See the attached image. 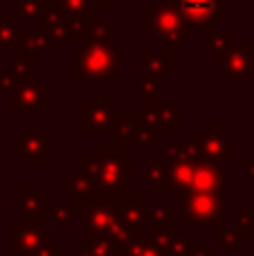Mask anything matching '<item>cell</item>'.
<instances>
[{"instance_id": "cell-1", "label": "cell", "mask_w": 254, "mask_h": 256, "mask_svg": "<svg viewBox=\"0 0 254 256\" xmlns=\"http://www.w3.org/2000/svg\"><path fill=\"white\" fill-rule=\"evenodd\" d=\"M79 162L90 176L97 194L108 198L130 194V155L122 148L120 142H106L99 153H84Z\"/></svg>"}, {"instance_id": "cell-2", "label": "cell", "mask_w": 254, "mask_h": 256, "mask_svg": "<svg viewBox=\"0 0 254 256\" xmlns=\"http://www.w3.org/2000/svg\"><path fill=\"white\" fill-rule=\"evenodd\" d=\"M122 52L124 45L115 38L84 40L70 54V79L74 84H106L120 70Z\"/></svg>"}, {"instance_id": "cell-3", "label": "cell", "mask_w": 254, "mask_h": 256, "mask_svg": "<svg viewBox=\"0 0 254 256\" xmlns=\"http://www.w3.org/2000/svg\"><path fill=\"white\" fill-rule=\"evenodd\" d=\"M70 204L76 216L84 218V227L92 234L104 236V238L112 240L117 245H124L126 240L133 238L128 227L122 220L117 202H112V198H108V196L94 191V194L72 198Z\"/></svg>"}, {"instance_id": "cell-4", "label": "cell", "mask_w": 254, "mask_h": 256, "mask_svg": "<svg viewBox=\"0 0 254 256\" xmlns=\"http://www.w3.org/2000/svg\"><path fill=\"white\" fill-rule=\"evenodd\" d=\"M144 32H151L162 43L164 52H180L187 43L196 38V30L184 22L174 2H156L142 14Z\"/></svg>"}, {"instance_id": "cell-5", "label": "cell", "mask_w": 254, "mask_h": 256, "mask_svg": "<svg viewBox=\"0 0 254 256\" xmlns=\"http://www.w3.org/2000/svg\"><path fill=\"white\" fill-rule=\"evenodd\" d=\"M182 146L194 160H207L218 166L234 162V135L225 132L223 124L207 122L202 132H187L182 137Z\"/></svg>"}, {"instance_id": "cell-6", "label": "cell", "mask_w": 254, "mask_h": 256, "mask_svg": "<svg viewBox=\"0 0 254 256\" xmlns=\"http://www.w3.org/2000/svg\"><path fill=\"white\" fill-rule=\"evenodd\" d=\"M50 148H52V137L40 130V126L34 122H25L18 126L16 132L9 135V150L22 164H48Z\"/></svg>"}, {"instance_id": "cell-7", "label": "cell", "mask_w": 254, "mask_h": 256, "mask_svg": "<svg viewBox=\"0 0 254 256\" xmlns=\"http://www.w3.org/2000/svg\"><path fill=\"white\" fill-rule=\"evenodd\" d=\"M50 97H52V86L40 79V74L36 70H32L9 92V110L12 112H50Z\"/></svg>"}, {"instance_id": "cell-8", "label": "cell", "mask_w": 254, "mask_h": 256, "mask_svg": "<svg viewBox=\"0 0 254 256\" xmlns=\"http://www.w3.org/2000/svg\"><path fill=\"white\" fill-rule=\"evenodd\" d=\"M124 110L120 102L112 99L108 92H97L92 99L81 104V132L94 135V132H110L117 115Z\"/></svg>"}, {"instance_id": "cell-9", "label": "cell", "mask_w": 254, "mask_h": 256, "mask_svg": "<svg viewBox=\"0 0 254 256\" xmlns=\"http://www.w3.org/2000/svg\"><path fill=\"white\" fill-rule=\"evenodd\" d=\"M254 63V40H234L228 45L225 52L214 56V68L216 72L223 74L225 84H236L243 81L248 70Z\"/></svg>"}, {"instance_id": "cell-10", "label": "cell", "mask_w": 254, "mask_h": 256, "mask_svg": "<svg viewBox=\"0 0 254 256\" xmlns=\"http://www.w3.org/2000/svg\"><path fill=\"white\" fill-rule=\"evenodd\" d=\"M225 200L223 194H202V191H189L184 196L182 222L189 227L194 225H214L223 218Z\"/></svg>"}, {"instance_id": "cell-11", "label": "cell", "mask_w": 254, "mask_h": 256, "mask_svg": "<svg viewBox=\"0 0 254 256\" xmlns=\"http://www.w3.org/2000/svg\"><path fill=\"white\" fill-rule=\"evenodd\" d=\"M189 27L205 30L225 18V0H174Z\"/></svg>"}, {"instance_id": "cell-12", "label": "cell", "mask_w": 254, "mask_h": 256, "mask_svg": "<svg viewBox=\"0 0 254 256\" xmlns=\"http://www.w3.org/2000/svg\"><path fill=\"white\" fill-rule=\"evenodd\" d=\"M50 243V225L40 222H18L9 227V252L25 256Z\"/></svg>"}, {"instance_id": "cell-13", "label": "cell", "mask_w": 254, "mask_h": 256, "mask_svg": "<svg viewBox=\"0 0 254 256\" xmlns=\"http://www.w3.org/2000/svg\"><path fill=\"white\" fill-rule=\"evenodd\" d=\"M140 117L160 140H164V135H169L174 130V126H178L184 120V106L182 104L160 102V104H153V106H144Z\"/></svg>"}, {"instance_id": "cell-14", "label": "cell", "mask_w": 254, "mask_h": 256, "mask_svg": "<svg viewBox=\"0 0 254 256\" xmlns=\"http://www.w3.org/2000/svg\"><path fill=\"white\" fill-rule=\"evenodd\" d=\"M18 196H20L18 202L20 222H38V218H43L52 204V198L38 184H20Z\"/></svg>"}, {"instance_id": "cell-15", "label": "cell", "mask_w": 254, "mask_h": 256, "mask_svg": "<svg viewBox=\"0 0 254 256\" xmlns=\"http://www.w3.org/2000/svg\"><path fill=\"white\" fill-rule=\"evenodd\" d=\"M194 158H182L178 162H169V176L166 182L158 189L156 196H187L192 191L194 180Z\"/></svg>"}, {"instance_id": "cell-16", "label": "cell", "mask_w": 254, "mask_h": 256, "mask_svg": "<svg viewBox=\"0 0 254 256\" xmlns=\"http://www.w3.org/2000/svg\"><path fill=\"white\" fill-rule=\"evenodd\" d=\"M117 209H120V216L124 220V225L128 227L130 236L133 238L144 236V227H146V202L142 200V196L133 194V191L122 196L120 202H117Z\"/></svg>"}, {"instance_id": "cell-17", "label": "cell", "mask_w": 254, "mask_h": 256, "mask_svg": "<svg viewBox=\"0 0 254 256\" xmlns=\"http://www.w3.org/2000/svg\"><path fill=\"white\" fill-rule=\"evenodd\" d=\"M48 52V43H45L43 34L38 30H20L16 45L9 50V58L16 61H25V63H38L43 58V54Z\"/></svg>"}, {"instance_id": "cell-18", "label": "cell", "mask_w": 254, "mask_h": 256, "mask_svg": "<svg viewBox=\"0 0 254 256\" xmlns=\"http://www.w3.org/2000/svg\"><path fill=\"white\" fill-rule=\"evenodd\" d=\"M223 166L207 160H198L194 164V180H192V191H202V194H223L225 186V176L220 171Z\"/></svg>"}, {"instance_id": "cell-19", "label": "cell", "mask_w": 254, "mask_h": 256, "mask_svg": "<svg viewBox=\"0 0 254 256\" xmlns=\"http://www.w3.org/2000/svg\"><path fill=\"white\" fill-rule=\"evenodd\" d=\"M58 189H61V194L68 196V198H79V196L94 194V184H92V180H90V176L86 173V168L81 166V162L72 164L70 171L61 173V178H58Z\"/></svg>"}, {"instance_id": "cell-20", "label": "cell", "mask_w": 254, "mask_h": 256, "mask_svg": "<svg viewBox=\"0 0 254 256\" xmlns=\"http://www.w3.org/2000/svg\"><path fill=\"white\" fill-rule=\"evenodd\" d=\"M38 32L43 34L45 43H48V52H58L61 43L66 40V22H63V14L56 12L52 4H48V12L38 20Z\"/></svg>"}, {"instance_id": "cell-21", "label": "cell", "mask_w": 254, "mask_h": 256, "mask_svg": "<svg viewBox=\"0 0 254 256\" xmlns=\"http://www.w3.org/2000/svg\"><path fill=\"white\" fill-rule=\"evenodd\" d=\"M171 70H174V54L171 52L142 54V79H162Z\"/></svg>"}, {"instance_id": "cell-22", "label": "cell", "mask_w": 254, "mask_h": 256, "mask_svg": "<svg viewBox=\"0 0 254 256\" xmlns=\"http://www.w3.org/2000/svg\"><path fill=\"white\" fill-rule=\"evenodd\" d=\"M234 40H236V34L232 30H218V25H210L202 30V48L207 52H212L214 56L225 52L228 45H232Z\"/></svg>"}, {"instance_id": "cell-23", "label": "cell", "mask_w": 254, "mask_h": 256, "mask_svg": "<svg viewBox=\"0 0 254 256\" xmlns=\"http://www.w3.org/2000/svg\"><path fill=\"white\" fill-rule=\"evenodd\" d=\"M48 0H12L9 12L18 18V20L27 22H38L43 14L48 12Z\"/></svg>"}, {"instance_id": "cell-24", "label": "cell", "mask_w": 254, "mask_h": 256, "mask_svg": "<svg viewBox=\"0 0 254 256\" xmlns=\"http://www.w3.org/2000/svg\"><path fill=\"white\" fill-rule=\"evenodd\" d=\"M166 176H169V162H166V158L162 153H156L153 155V160H151V164H148V166L144 168V173H142L144 184L151 186L153 196H156L158 189L166 182Z\"/></svg>"}, {"instance_id": "cell-25", "label": "cell", "mask_w": 254, "mask_h": 256, "mask_svg": "<svg viewBox=\"0 0 254 256\" xmlns=\"http://www.w3.org/2000/svg\"><path fill=\"white\" fill-rule=\"evenodd\" d=\"M81 245L92 256H120V245L104 238V236H99V234H92V232H88L86 227L81 230Z\"/></svg>"}, {"instance_id": "cell-26", "label": "cell", "mask_w": 254, "mask_h": 256, "mask_svg": "<svg viewBox=\"0 0 254 256\" xmlns=\"http://www.w3.org/2000/svg\"><path fill=\"white\" fill-rule=\"evenodd\" d=\"M138 126H140V112H138V115H133V112H124V110H122L120 115H117L115 124H112L110 135H112V140L120 142V144H128V142L133 140Z\"/></svg>"}, {"instance_id": "cell-27", "label": "cell", "mask_w": 254, "mask_h": 256, "mask_svg": "<svg viewBox=\"0 0 254 256\" xmlns=\"http://www.w3.org/2000/svg\"><path fill=\"white\" fill-rule=\"evenodd\" d=\"M20 36V20L9 9L0 12V50H12Z\"/></svg>"}, {"instance_id": "cell-28", "label": "cell", "mask_w": 254, "mask_h": 256, "mask_svg": "<svg viewBox=\"0 0 254 256\" xmlns=\"http://www.w3.org/2000/svg\"><path fill=\"white\" fill-rule=\"evenodd\" d=\"M128 144H130V153L140 155V153H153V148H156L158 144H162V140L144 124L142 117H140V126H138V130H135L133 140H130Z\"/></svg>"}, {"instance_id": "cell-29", "label": "cell", "mask_w": 254, "mask_h": 256, "mask_svg": "<svg viewBox=\"0 0 254 256\" xmlns=\"http://www.w3.org/2000/svg\"><path fill=\"white\" fill-rule=\"evenodd\" d=\"M214 243L223 250L225 256H232L236 252L238 245H241V234H238L234 227L230 230V227L225 225V220L220 218V220L214 222Z\"/></svg>"}, {"instance_id": "cell-30", "label": "cell", "mask_w": 254, "mask_h": 256, "mask_svg": "<svg viewBox=\"0 0 254 256\" xmlns=\"http://www.w3.org/2000/svg\"><path fill=\"white\" fill-rule=\"evenodd\" d=\"M146 225L151 230H174L169 204H146Z\"/></svg>"}, {"instance_id": "cell-31", "label": "cell", "mask_w": 254, "mask_h": 256, "mask_svg": "<svg viewBox=\"0 0 254 256\" xmlns=\"http://www.w3.org/2000/svg\"><path fill=\"white\" fill-rule=\"evenodd\" d=\"M48 2L66 16L90 18L92 14V0H48Z\"/></svg>"}, {"instance_id": "cell-32", "label": "cell", "mask_w": 254, "mask_h": 256, "mask_svg": "<svg viewBox=\"0 0 254 256\" xmlns=\"http://www.w3.org/2000/svg\"><path fill=\"white\" fill-rule=\"evenodd\" d=\"M160 86H162V79H142V81H135L130 88H133V92L142 94L144 106H153V104L162 102Z\"/></svg>"}, {"instance_id": "cell-33", "label": "cell", "mask_w": 254, "mask_h": 256, "mask_svg": "<svg viewBox=\"0 0 254 256\" xmlns=\"http://www.w3.org/2000/svg\"><path fill=\"white\" fill-rule=\"evenodd\" d=\"M234 230L241 236L254 232V204H236L234 207Z\"/></svg>"}, {"instance_id": "cell-34", "label": "cell", "mask_w": 254, "mask_h": 256, "mask_svg": "<svg viewBox=\"0 0 254 256\" xmlns=\"http://www.w3.org/2000/svg\"><path fill=\"white\" fill-rule=\"evenodd\" d=\"M45 216L50 218V227H54V225L63 227V225H70V220L74 218V209H72L70 202L68 204H50Z\"/></svg>"}, {"instance_id": "cell-35", "label": "cell", "mask_w": 254, "mask_h": 256, "mask_svg": "<svg viewBox=\"0 0 254 256\" xmlns=\"http://www.w3.org/2000/svg\"><path fill=\"white\" fill-rule=\"evenodd\" d=\"M174 230H151V236H146V238L166 256L171 250V243H174Z\"/></svg>"}, {"instance_id": "cell-36", "label": "cell", "mask_w": 254, "mask_h": 256, "mask_svg": "<svg viewBox=\"0 0 254 256\" xmlns=\"http://www.w3.org/2000/svg\"><path fill=\"white\" fill-rule=\"evenodd\" d=\"M112 38V27L104 20H90V27L86 32V38L84 40H106ZM81 40V43H84Z\"/></svg>"}, {"instance_id": "cell-37", "label": "cell", "mask_w": 254, "mask_h": 256, "mask_svg": "<svg viewBox=\"0 0 254 256\" xmlns=\"http://www.w3.org/2000/svg\"><path fill=\"white\" fill-rule=\"evenodd\" d=\"M194 248H196L194 236H174V243H171V250L166 256H189Z\"/></svg>"}, {"instance_id": "cell-38", "label": "cell", "mask_w": 254, "mask_h": 256, "mask_svg": "<svg viewBox=\"0 0 254 256\" xmlns=\"http://www.w3.org/2000/svg\"><path fill=\"white\" fill-rule=\"evenodd\" d=\"M128 0H92V9L97 12H120Z\"/></svg>"}, {"instance_id": "cell-39", "label": "cell", "mask_w": 254, "mask_h": 256, "mask_svg": "<svg viewBox=\"0 0 254 256\" xmlns=\"http://www.w3.org/2000/svg\"><path fill=\"white\" fill-rule=\"evenodd\" d=\"M16 84H18V79H16V76H14L9 70L0 72V92H12Z\"/></svg>"}, {"instance_id": "cell-40", "label": "cell", "mask_w": 254, "mask_h": 256, "mask_svg": "<svg viewBox=\"0 0 254 256\" xmlns=\"http://www.w3.org/2000/svg\"><path fill=\"white\" fill-rule=\"evenodd\" d=\"M243 164H246V173H243V180H246V184H254V153H248L246 160H243Z\"/></svg>"}, {"instance_id": "cell-41", "label": "cell", "mask_w": 254, "mask_h": 256, "mask_svg": "<svg viewBox=\"0 0 254 256\" xmlns=\"http://www.w3.org/2000/svg\"><path fill=\"white\" fill-rule=\"evenodd\" d=\"M25 256H61V248H58V245L48 243V245H43V248L34 250V252L25 254Z\"/></svg>"}, {"instance_id": "cell-42", "label": "cell", "mask_w": 254, "mask_h": 256, "mask_svg": "<svg viewBox=\"0 0 254 256\" xmlns=\"http://www.w3.org/2000/svg\"><path fill=\"white\" fill-rule=\"evenodd\" d=\"M140 256H164V254H162L160 250H158L156 245L146 238V236H144V245H142V252H140Z\"/></svg>"}, {"instance_id": "cell-43", "label": "cell", "mask_w": 254, "mask_h": 256, "mask_svg": "<svg viewBox=\"0 0 254 256\" xmlns=\"http://www.w3.org/2000/svg\"><path fill=\"white\" fill-rule=\"evenodd\" d=\"M189 256H216V254H214V248H212V245H200V248L196 245Z\"/></svg>"}, {"instance_id": "cell-44", "label": "cell", "mask_w": 254, "mask_h": 256, "mask_svg": "<svg viewBox=\"0 0 254 256\" xmlns=\"http://www.w3.org/2000/svg\"><path fill=\"white\" fill-rule=\"evenodd\" d=\"M243 88H246V92H254V63L250 70H248L246 79H243Z\"/></svg>"}, {"instance_id": "cell-45", "label": "cell", "mask_w": 254, "mask_h": 256, "mask_svg": "<svg viewBox=\"0 0 254 256\" xmlns=\"http://www.w3.org/2000/svg\"><path fill=\"white\" fill-rule=\"evenodd\" d=\"M70 254L72 256H92L88 252V250L84 248V245H72V250H70Z\"/></svg>"}]
</instances>
